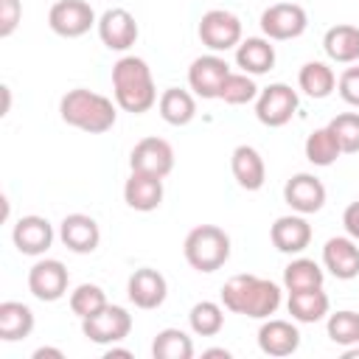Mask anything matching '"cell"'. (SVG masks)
<instances>
[{
  "mask_svg": "<svg viewBox=\"0 0 359 359\" xmlns=\"http://www.w3.org/2000/svg\"><path fill=\"white\" fill-rule=\"evenodd\" d=\"M280 286L275 280L258 275H233L222 286V306L233 314H244L252 320H266L280 306Z\"/></svg>",
  "mask_w": 359,
  "mask_h": 359,
  "instance_id": "cell-1",
  "label": "cell"
},
{
  "mask_svg": "<svg viewBox=\"0 0 359 359\" xmlns=\"http://www.w3.org/2000/svg\"><path fill=\"white\" fill-rule=\"evenodd\" d=\"M112 95L123 112L143 115L157 104L151 67L140 56H121L112 65Z\"/></svg>",
  "mask_w": 359,
  "mask_h": 359,
  "instance_id": "cell-2",
  "label": "cell"
},
{
  "mask_svg": "<svg viewBox=\"0 0 359 359\" xmlns=\"http://www.w3.org/2000/svg\"><path fill=\"white\" fill-rule=\"evenodd\" d=\"M59 115L67 126L73 129H81V132H90V135H104L115 126V104L101 95V93H93V90H84V87H76L70 93L62 95L59 101Z\"/></svg>",
  "mask_w": 359,
  "mask_h": 359,
  "instance_id": "cell-3",
  "label": "cell"
},
{
  "mask_svg": "<svg viewBox=\"0 0 359 359\" xmlns=\"http://www.w3.org/2000/svg\"><path fill=\"white\" fill-rule=\"evenodd\" d=\"M182 255L196 272H216L230 258V236L216 224H196L182 241Z\"/></svg>",
  "mask_w": 359,
  "mask_h": 359,
  "instance_id": "cell-4",
  "label": "cell"
},
{
  "mask_svg": "<svg viewBox=\"0 0 359 359\" xmlns=\"http://www.w3.org/2000/svg\"><path fill=\"white\" fill-rule=\"evenodd\" d=\"M196 34L210 53H224L241 42V20L227 8H210L202 14Z\"/></svg>",
  "mask_w": 359,
  "mask_h": 359,
  "instance_id": "cell-5",
  "label": "cell"
},
{
  "mask_svg": "<svg viewBox=\"0 0 359 359\" xmlns=\"http://www.w3.org/2000/svg\"><path fill=\"white\" fill-rule=\"evenodd\" d=\"M294 112H297V93L283 81L264 87L255 98V118L269 129L286 126L294 118Z\"/></svg>",
  "mask_w": 359,
  "mask_h": 359,
  "instance_id": "cell-6",
  "label": "cell"
},
{
  "mask_svg": "<svg viewBox=\"0 0 359 359\" xmlns=\"http://www.w3.org/2000/svg\"><path fill=\"white\" fill-rule=\"evenodd\" d=\"M81 331L95 345H115V342H121V339L129 337V331H132V314L123 306L107 303L98 314L81 320Z\"/></svg>",
  "mask_w": 359,
  "mask_h": 359,
  "instance_id": "cell-7",
  "label": "cell"
},
{
  "mask_svg": "<svg viewBox=\"0 0 359 359\" xmlns=\"http://www.w3.org/2000/svg\"><path fill=\"white\" fill-rule=\"evenodd\" d=\"M48 25L53 34L65 39H76L84 36L93 25H98V20L87 0H56L48 11Z\"/></svg>",
  "mask_w": 359,
  "mask_h": 359,
  "instance_id": "cell-8",
  "label": "cell"
},
{
  "mask_svg": "<svg viewBox=\"0 0 359 359\" xmlns=\"http://www.w3.org/2000/svg\"><path fill=\"white\" fill-rule=\"evenodd\" d=\"M309 28V14L297 3H275L261 11V31L266 39L283 42V39H297Z\"/></svg>",
  "mask_w": 359,
  "mask_h": 359,
  "instance_id": "cell-9",
  "label": "cell"
},
{
  "mask_svg": "<svg viewBox=\"0 0 359 359\" xmlns=\"http://www.w3.org/2000/svg\"><path fill=\"white\" fill-rule=\"evenodd\" d=\"M70 283L67 266L56 258H39L31 269H28V292L42 300V303H56L65 297Z\"/></svg>",
  "mask_w": 359,
  "mask_h": 359,
  "instance_id": "cell-10",
  "label": "cell"
},
{
  "mask_svg": "<svg viewBox=\"0 0 359 359\" xmlns=\"http://www.w3.org/2000/svg\"><path fill=\"white\" fill-rule=\"evenodd\" d=\"M129 168L137 171V174H149V177L165 180L174 171V149H171V143L163 140V137L137 140L132 154H129Z\"/></svg>",
  "mask_w": 359,
  "mask_h": 359,
  "instance_id": "cell-11",
  "label": "cell"
},
{
  "mask_svg": "<svg viewBox=\"0 0 359 359\" xmlns=\"http://www.w3.org/2000/svg\"><path fill=\"white\" fill-rule=\"evenodd\" d=\"M227 73H230V65L219 53L196 56L188 67V87L199 98H219V87L227 79Z\"/></svg>",
  "mask_w": 359,
  "mask_h": 359,
  "instance_id": "cell-12",
  "label": "cell"
},
{
  "mask_svg": "<svg viewBox=\"0 0 359 359\" xmlns=\"http://www.w3.org/2000/svg\"><path fill=\"white\" fill-rule=\"evenodd\" d=\"M283 202L294 213H303V216L317 213L325 205V185L314 174H306V171L292 174L283 185Z\"/></svg>",
  "mask_w": 359,
  "mask_h": 359,
  "instance_id": "cell-13",
  "label": "cell"
},
{
  "mask_svg": "<svg viewBox=\"0 0 359 359\" xmlns=\"http://www.w3.org/2000/svg\"><path fill=\"white\" fill-rule=\"evenodd\" d=\"M98 36L109 50H129L137 42V22L126 8H107L98 17Z\"/></svg>",
  "mask_w": 359,
  "mask_h": 359,
  "instance_id": "cell-14",
  "label": "cell"
},
{
  "mask_svg": "<svg viewBox=\"0 0 359 359\" xmlns=\"http://www.w3.org/2000/svg\"><path fill=\"white\" fill-rule=\"evenodd\" d=\"M126 294L129 300L137 306V309H160L168 297V283L163 278V272L151 269V266H140L129 275V283H126Z\"/></svg>",
  "mask_w": 359,
  "mask_h": 359,
  "instance_id": "cell-15",
  "label": "cell"
},
{
  "mask_svg": "<svg viewBox=\"0 0 359 359\" xmlns=\"http://www.w3.org/2000/svg\"><path fill=\"white\" fill-rule=\"evenodd\" d=\"M11 241L22 255H45L53 244V224L36 213L20 216L11 230Z\"/></svg>",
  "mask_w": 359,
  "mask_h": 359,
  "instance_id": "cell-16",
  "label": "cell"
},
{
  "mask_svg": "<svg viewBox=\"0 0 359 359\" xmlns=\"http://www.w3.org/2000/svg\"><path fill=\"white\" fill-rule=\"evenodd\" d=\"M59 238L62 244L76 252V255H87V252H95L98 241H101V230H98V222L87 213H67L59 224Z\"/></svg>",
  "mask_w": 359,
  "mask_h": 359,
  "instance_id": "cell-17",
  "label": "cell"
},
{
  "mask_svg": "<svg viewBox=\"0 0 359 359\" xmlns=\"http://www.w3.org/2000/svg\"><path fill=\"white\" fill-rule=\"evenodd\" d=\"M269 238H272V247L278 252L297 255V252H303L311 244V224L306 222L303 213L278 216L275 224L269 227Z\"/></svg>",
  "mask_w": 359,
  "mask_h": 359,
  "instance_id": "cell-18",
  "label": "cell"
},
{
  "mask_svg": "<svg viewBox=\"0 0 359 359\" xmlns=\"http://www.w3.org/2000/svg\"><path fill=\"white\" fill-rule=\"evenodd\" d=\"M323 264L337 280H353L359 275V241L351 236H334L323 247Z\"/></svg>",
  "mask_w": 359,
  "mask_h": 359,
  "instance_id": "cell-19",
  "label": "cell"
},
{
  "mask_svg": "<svg viewBox=\"0 0 359 359\" xmlns=\"http://www.w3.org/2000/svg\"><path fill=\"white\" fill-rule=\"evenodd\" d=\"M258 348L266 356H292L300 348V331L294 323L289 320H272L266 317V323L258 328Z\"/></svg>",
  "mask_w": 359,
  "mask_h": 359,
  "instance_id": "cell-20",
  "label": "cell"
},
{
  "mask_svg": "<svg viewBox=\"0 0 359 359\" xmlns=\"http://www.w3.org/2000/svg\"><path fill=\"white\" fill-rule=\"evenodd\" d=\"M230 171L236 177V182L244 188V191H258L264 188L266 182V165H264V157L255 146H236L233 154H230Z\"/></svg>",
  "mask_w": 359,
  "mask_h": 359,
  "instance_id": "cell-21",
  "label": "cell"
},
{
  "mask_svg": "<svg viewBox=\"0 0 359 359\" xmlns=\"http://www.w3.org/2000/svg\"><path fill=\"white\" fill-rule=\"evenodd\" d=\"M123 202H126L132 210H140V213L157 210L160 202H163V180H160V177H149V174L132 171L129 180L123 182Z\"/></svg>",
  "mask_w": 359,
  "mask_h": 359,
  "instance_id": "cell-22",
  "label": "cell"
},
{
  "mask_svg": "<svg viewBox=\"0 0 359 359\" xmlns=\"http://www.w3.org/2000/svg\"><path fill=\"white\" fill-rule=\"evenodd\" d=\"M269 42L272 39L266 36H247L236 45V65L241 67V73L264 76L275 67V45Z\"/></svg>",
  "mask_w": 359,
  "mask_h": 359,
  "instance_id": "cell-23",
  "label": "cell"
},
{
  "mask_svg": "<svg viewBox=\"0 0 359 359\" xmlns=\"http://www.w3.org/2000/svg\"><path fill=\"white\" fill-rule=\"evenodd\" d=\"M323 50L331 62H339V65L359 62V28L348 22L331 25L323 36Z\"/></svg>",
  "mask_w": 359,
  "mask_h": 359,
  "instance_id": "cell-24",
  "label": "cell"
},
{
  "mask_svg": "<svg viewBox=\"0 0 359 359\" xmlns=\"http://www.w3.org/2000/svg\"><path fill=\"white\" fill-rule=\"evenodd\" d=\"M157 112L165 123L171 126H188L194 118H196V98L194 93L188 90H180V87H168L160 93L157 98Z\"/></svg>",
  "mask_w": 359,
  "mask_h": 359,
  "instance_id": "cell-25",
  "label": "cell"
},
{
  "mask_svg": "<svg viewBox=\"0 0 359 359\" xmlns=\"http://www.w3.org/2000/svg\"><path fill=\"white\" fill-rule=\"evenodd\" d=\"M286 309H289L292 320H297V323H320V320L328 314L331 300H328V294L323 292V286H314V289L289 292Z\"/></svg>",
  "mask_w": 359,
  "mask_h": 359,
  "instance_id": "cell-26",
  "label": "cell"
},
{
  "mask_svg": "<svg viewBox=\"0 0 359 359\" xmlns=\"http://www.w3.org/2000/svg\"><path fill=\"white\" fill-rule=\"evenodd\" d=\"M34 331V311L20 300H3L0 303V339L17 342L25 339Z\"/></svg>",
  "mask_w": 359,
  "mask_h": 359,
  "instance_id": "cell-27",
  "label": "cell"
},
{
  "mask_svg": "<svg viewBox=\"0 0 359 359\" xmlns=\"http://www.w3.org/2000/svg\"><path fill=\"white\" fill-rule=\"evenodd\" d=\"M297 87L309 98H328L337 90V73L325 62H306L297 73Z\"/></svg>",
  "mask_w": 359,
  "mask_h": 359,
  "instance_id": "cell-28",
  "label": "cell"
},
{
  "mask_svg": "<svg viewBox=\"0 0 359 359\" xmlns=\"http://www.w3.org/2000/svg\"><path fill=\"white\" fill-rule=\"evenodd\" d=\"M303 151H306V160H309L311 165H320V168L334 165V163L339 160V154H342V149H339V143H337V137H334V132H331L328 126L314 129V132L306 137Z\"/></svg>",
  "mask_w": 359,
  "mask_h": 359,
  "instance_id": "cell-29",
  "label": "cell"
},
{
  "mask_svg": "<svg viewBox=\"0 0 359 359\" xmlns=\"http://www.w3.org/2000/svg\"><path fill=\"white\" fill-rule=\"evenodd\" d=\"M323 280H325V272L311 258H292L283 269V289L286 292L314 289V286H323Z\"/></svg>",
  "mask_w": 359,
  "mask_h": 359,
  "instance_id": "cell-30",
  "label": "cell"
},
{
  "mask_svg": "<svg viewBox=\"0 0 359 359\" xmlns=\"http://www.w3.org/2000/svg\"><path fill=\"white\" fill-rule=\"evenodd\" d=\"M188 325L196 337H216L224 328V306L213 300H199L188 311Z\"/></svg>",
  "mask_w": 359,
  "mask_h": 359,
  "instance_id": "cell-31",
  "label": "cell"
},
{
  "mask_svg": "<svg viewBox=\"0 0 359 359\" xmlns=\"http://www.w3.org/2000/svg\"><path fill=\"white\" fill-rule=\"evenodd\" d=\"M151 356L154 359H191L194 342L180 328H163V331H157V337L151 342Z\"/></svg>",
  "mask_w": 359,
  "mask_h": 359,
  "instance_id": "cell-32",
  "label": "cell"
},
{
  "mask_svg": "<svg viewBox=\"0 0 359 359\" xmlns=\"http://www.w3.org/2000/svg\"><path fill=\"white\" fill-rule=\"evenodd\" d=\"M325 331H328V339L334 345H342V348L359 345V311L339 309V311L328 314Z\"/></svg>",
  "mask_w": 359,
  "mask_h": 359,
  "instance_id": "cell-33",
  "label": "cell"
},
{
  "mask_svg": "<svg viewBox=\"0 0 359 359\" xmlns=\"http://www.w3.org/2000/svg\"><path fill=\"white\" fill-rule=\"evenodd\" d=\"M258 84H255V79L250 76V73H227V79L222 81V87H219V98L224 101V104H230V107H241V104H250V101H255L258 98Z\"/></svg>",
  "mask_w": 359,
  "mask_h": 359,
  "instance_id": "cell-34",
  "label": "cell"
},
{
  "mask_svg": "<svg viewBox=\"0 0 359 359\" xmlns=\"http://www.w3.org/2000/svg\"><path fill=\"white\" fill-rule=\"evenodd\" d=\"M104 306H107V292L98 283H81V286H76L70 292V311L79 320L98 314Z\"/></svg>",
  "mask_w": 359,
  "mask_h": 359,
  "instance_id": "cell-35",
  "label": "cell"
},
{
  "mask_svg": "<svg viewBox=\"0 0 359 359\" xmlns=\"http://www.w3.org/2000/svg\"><path fill=\"white\" fill-rule=\"evenodd\" d=\"M328 129L334 132L342 154H356L359 151V112H342L331 118Z\"/></svg>",
  "mask_w": 359,
  "mask_h": 359,
  "instance_id": "cell-36",
  "label": "cell"
},
{
  "mask_svg": "<svg viewBox=\"0 0 359 359\" xmlns=\"http://www.w3.org/2000/svg\"><path fill=\"white\" fill-rule=\"evenodd\" d=\"M337 93L345 104L359 107V67H345L337 79Z\"/></svg>",
  "mask_w": 359,
  "mask_h": 359,
  "instance_id": "cell-37",
  "label": "cell"
},
{
  "mask_svg": "<svg viewBox=\"0 0 359 359\" xmlns=\"http://www.w3.org/2000/svg\"><path fill=\"white\" fill-rule=\"evenodd\" d=\"M22 20V3L20 0H0V36H11Z\"/></svg>",
  "mask_w": 359,
  "mask_h": 359,
  "instance_id": "cell-38",
  "label": "cell"
},
{
  "mask_svg": "<svg viewBox=\"0 0 359 359\" xmlns=\"http://www.w3.org/2000/svg\"><path fill=\"white\" fill-rule=\"evenodd\" d=\"M342 224H345V233H348L353 241H359V199L351 202V205L345 208V213H342Z\"/></svg>",
  "mask_w": 359,
  "mask_h": 359,
  "instance_id": "cell-39",
  "label": "cell"
},
{
  "mask_svg": "<svg viewBox=\"0 0 359 359\" xmlns=\"http://www.w3.org/2000/svg\"><path fill=\"white\" fill-rule=\"evenodd\" d=\"M45 356H53V359H62L65 353L59 348H36L34 351V359H45Z\"/></svg>",
  "mask_w": 359,
  "mask_h": 359,
  "instance_id": "cell-40",
  "label": "cell"
},
{
  "mask_svg": "<svg viewBox=\"0 0 359 359\" xmlns=\"http://www.w3.org/2000/svg\"><path fill=\"white\" fill-rule=\"evenodd\" d=\"M202 356H224V359H230V351L227 348H208Z\"/></svg>",
  "mask_w": 359,
  "mask_h": 359,
  "instance_id": "cell-41",
  "label": "cell"
},
{
  "mask_svg": "<svg viewBox=\"0 0 359 359\" xmlns=\"http://www.w3.org/2000/svg\"><path fill=\"white\" fill-rule=\"evenodd\" d=\"M112 356H132V353H129L126 348H115V345H112V348L107 351V359H112Z\"/></svg>",
  "mask_w": 359,
  "mask_h": 359,
  "instance_id": "cell-42",
  "label": "cell"
},
{
  "mask_svg": "<svg viewBox=\"0 0 359 359\" xmlns=\"http://www.w3.org/2000/svg\"><path fill=\"white\" fill-rule=\"evenodd\" d=\"M342 356H345V359H359V345L345 348V351H342Z\"/></svg>",
  "mask_w": 359,
  "mask_h": 359,
  "instance_id": "cell-43",
  "label": "cell"
}]
</instances>
